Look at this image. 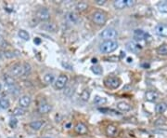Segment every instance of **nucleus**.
Returning a JSON list of instances; mask_svg holds the SVG:
<instances>
[{"label":"nucleus","instance_id":"nucleus-1","mask_svg":"<svg viewBox=\"0 0 167 138\" xmlns=\"http://www.w3.org/2000/svg\"><path fill=\"white\" fill-rule=\"evenodd\" d=\"M118 49V43L114 40H108V41H104L100 44L99 46V51L102 53L109 54L113 52Z\"/></svg>","mask_w":167,"mask_h":138},{"label":"nucleus","instance_id":"nucleus-2","mask_svg":"<svg viewBox=\"0 0 167 138\" xmlns=\"http://www.w3.org/2000/svg\"><path fill=\"white\" fill-rule=\"evenodd\" d=\"M100 37H102V39H104L105 41H108V40H113L114 38H116L117 37V31L114 28L109 27V28H106L104 29L102 33L100 34Z\"/></svg>","mask_w":167,"mask_h":138},{"label":"nucleus","instance_id":"nucleus-3","mask_svg":"<svg viewBox=\"0 0 167 138\" xmlns=\"http://www.w3.org/2000/svg\"><path fill=\"white\" fill-rule=\"evenodd\" d=\"M68 76L67 75H64V74H62L58 76V79L55 80V82L53 83L54 84V88L56 90H62L65 88V86L67 85L68 83Z\"/></svg>","mask_w":167,"mask_h":138},{"label":"nucleus","instance_id":"nucleus-4","mask_svg":"<svg viewBox=\"0 0 167 138\" xmlns=\"http://www.w3.org/2000/svg\"><path fill=\"white\" fill-rule=\"evenodd\" d=\"M104 83L110 89H117L120 87L122 81H121V80L117 78V76H109V78H107L104 80Z\"/></svg>","mask_w":167,"mask_h":138},{"label":"nucleus","instance_id":"nucleus-5","mask_svg":"<svg viewBox=\"0 0 167 138\" xmlns=\"http://www.w3.org/2000/svg\"><path fill=\"white\" fill-rule=\"evenodd\" d=\"M92 20L96 24L102 25L107 21V17H106V14L102 11H95L92 14Z\"/></svg>","mask_w":167,"mask_h":138},{"label":"nucleus","instance_id":"nucleus-6","mask_svg":"<svg viewBox=\"0 0 167 138\" xmlns=\"http://www.w3.org/2000/svg\"><path fill=\"white\" fill-rule=\"evenodd\" d=\"M35 17L43 22L48 21L50 19V12L48 9L45 8H41L35 12Z\"/></svg>","mask_w":167,"mask_h":138},{"label":"nucleus","instance_id":"nucleus-7","mask_svg":"<svg viewBox=\"0 0 167 138\" xmlns=\"http://www.w3.org/2000/svg\"><path fill=\"white\" fill-rule=\"evenodd\" d=\"M10 73L13 76H21L24 75L23 65L20 64H15L10 68Z\"/></svg>","mask_w":167,"mask_h":138},{"label":"nucleus","instance_id":"nucleus-8","mask_svg":"<svg viewBox=\"0 0 167 138\" xmlns=\"http://www.w3.org/2000/svg\"><path fill=\"white\" fill-rule=\"evenodd\" d=\"M134 37L136 39V40H148L149 38H151V37L144 32L143 30L141 29H136L134 31Z\"/></svg>","mask_w":167,"mask_h":138},{"label":"nucleus","instance_id":"nucleus-9","mask_svg":"<svg viewBox=\"0 0 167 138\" xmlns=\"http://www.w3.org/2000/svg\"><path fill=\"white\" fill-rule=\"evenodd\" d=\"M155 32L158 36L167 37V24L164 23H159L155 27Z\"/></svg>","mask_w":167,"mask_h":138},{"label":"nucleus","instance_id":"nucleus-10","mask_svg":"<svg viewBox=\"0 0 167 138\" xmlns=\"http://www.w3.org/2000/svg\"><path fill=\"white\" fill-rule=\"evenodd\" d=\"M51 109H52V106L48 103H45V102L39 104L37 107V111L40 114H48L51 111Z\"/></svg>","mask_w":167,"mask_h":138},{"label":"nucleus","instance_id":"nucleus-11","mask_svg":"<svg viewBox=\"0 0 167 138\" xmlns=\"http://www.w3.org/2000/svg\"><path fill=\"white\" fill-rule=\"evenodd\" d=\"M125 47H126V49L129 51L134 52V53L139 52L141 50V46L139 44H138L136 42H135V41H129V42H127L126 45H125Z\"/></svg>","mask_w":167,"mask_h":138},{"label":"nucleus","instance_id":"nucleus-12","mask_svg":"<svg viewBox=\"0 0 167 138\" xmlns=\"http://www.w3.org/2000/svg\"><path fill=\"white\" fill-rule=\"evenodd\" d=\"M31 103H32V98L29 95H22L19 99V104H20V107H22V108H27V107L30 106Z\"/></svg>","mask_w":167,"mask_h":138},{"label":"nucleus","instance_id":"nucleus-13","mask_svg":"<svg viewBox=\"0 0 167 138\" xmlns=\"http://www.w3.org/2000/svg\"><path fill=\"white\" fill-rule=\"evenodd\" d=\"M159 98V94L156 90H148L145 94V99L148 102H155Z\"/></svg>","mask_w":167,"mask_h":138},{"label":"nucleus","instance_id":"nucleus-14","mask_svg":"<svg viewBox=\"0 0 167 138\" xmlns=\"http://www.w3.org/2000/svg\"><path fill=\"white\" fill-rule=\"evenodd\" d=\"M116 107H117V108H118L120 111H123V112H128V111L131 110V105H130L128 103L124 102V101L117 103Z\"/></svg>","mask_w":167,"mask_h":138},{"label":"nucleus","instance_id":"nucleus-15","mask_svg":"<svg viewBox=\"0 0 167 138\" xmlns=\"http://www.w3.org/2000/svg\"><path fill=\"white\" fill-rule=\"evenodd\" d=\"M74 130H75V132H76L77 133H79V134H85L87 133L86 126L84 123H81V122H79V123H77L76 125H75Z\"/></svg>","mask_w":167,"mask_h":138},{"label":"nucleus","instance_id":"nucleus-16","mask_svg":"<svg viewBox=\"0 0 167 138\" xmlns=\"http://www.w3.org/2000/svg\"><path fill=\"white\" fill-rule=\"evenodd\" d=\"M67 19H68L69 22H71V23H72L74 24L78 23V22H79L78 15L75 13V12H73V11H71V12H69L67 14Z\"/></svg>","mask_w":167,"mask_h":138},{"label":"nucleus","instance_id":"nucleus-17","mask_svg":"<svg viewBox=\"0 0 167 138\" xmlns=\"http://www.w3.org/2000/svg\"><path fill=\"white\" fill-rule=\"evenodd\" d=\"M44 125V121L43 120H34L32 122H30V128H32L35 131H38L42 128V126Z\"/></svg>","mask_w":167,"mask_h":138},{"label":"nucleus","instance_id":"nucleus-18","mask_svg":"<svg viewBox=\"0 0 167 138\" xmlns=\"http://www.w3.org/2000/svg\"><path fill=\"white\" fill-rule=\"evenodd\" d=\"M43 29H45V31L50 32V33H55L57 31L58 27L54 23H48L43 25Z\"/></svg>","mask_w":167,"mask_h":138},{"label":"nucleus","instance_id":"nucleus-19","mask_svg":"<svg viewBox=\"0 0 167 138\" xmlns=\"http://www.w3.org/2000/svg\"><path fill=\"white\" fill-rule=\"evenodd\" d=\"M166 109H167V104L164 103V102L159 103V104H157L156 106H155V111H156V113H158V114H162V113H164V112L166 111Z\"/></svg>","mask_w":167,"mask_h":138},{"label":"nucleus","instance_id":"nucleus-20","mask_svg":"<svg viewBox=\"0 0 167 138\" xmlns=\"http://www.w3.org/2000/svg\"><path fill=\"white\" fill-rule=\"evenodd\" d=\"M3 80L5 81V85H8V86H15L16 85V81H15L14 78L12 76L9 75H4L3 76Z\"/></svg>","mask_w":167,"mask_h":138},{"label":"nucleus","instance_id":"nucleus-21","mask_svg":"<svg viewBox=\"0 0 167 138\" xmlns=\"http://www.w3.org/2000/svg\"><path fill=\"white\" fill-rule=\"evenodd\" d=\"M113 6L116 9H124L125 8H127L125 0H115L113 2Z\"/></svg>","mask_w":167,"mask_h":138},{"label":"nucleus","instance_id":"nucleus-22","mask_svg":"<svg viewBox=\"0 0 167 138\" xmlns=\"http://www.w3.org/2000/svg\"><path fill=\"white\" fill-rule=\"evenodd\" d=\"M55 80H56L55 76L51 73H48V74H45L44 76V81H45V84H52V83L55 82Z\"/></svg>","mask_w":167,"mask_h":138},{"label":"nucleus","instance_id":"nucleus-23","mask_svg":"<svg viewBox=\"0 0 167 138\" xmlns=\"http://www.w3.org/2000/svg\"><path fill=\"white\" fill-rule=\"evenodd\" d=\"M18 36L20 38H22V40H25V41H28L30 39V35L29 33L26 31L24 29H20L19 32H18Z\"/></svg>","mask_w":167,"mask_h":138},{"label":"nucleus","instance_id":"nucleus-24","mask_svg":"<svg viewBox=\"0 0 167 138\" xmlns=\"http://www.w3.org/2000/svg\"><path fill=\"white\" fill-rule=\"evenodd\" d=\"M9 105H10L9 101L7 98H5V97L0 98V107H1L2 109H8Z\"/></svg>","mask_w":167,"mask_h":138},{"label":"nucleus","instance_id":"nucleus-25","mask_svg":"<svg viewBox=\"0 0 167 138\" xmlns=\"http://www.w3.org/2000/svg\"><path fill=\"white\" fill-rule=\"evenodd\" d=\"M157 53L160 55H167V44H162L157 48Z\"/></svg>","mask_w":167,"mask_h":138},{"label":"nucleus","instance_id":"nucleus-26","mask_svg":"<svg viewBox=\"0 0 167 138\" xmlns=\"http://www.w3.org/2000/svg\"><path fill=\"white\" fill-rule=\"evenodd\" d=\"M25 113V110L24 108H22V107H16V108H14L13 111H12V114L14 117H20V116H22L24 115Z\"/></svg>","mask_w":167,"mask_h":138},{"label":"nucleus","instance_id":"nucleus-27","mask_svg":"<svg viewBox=\"0 0 167 138\" xmlns=\"http://www.w3.org/2000/svg\"><path fill=\"white\" fill-rule=\"evenodd\" d=\"M81 100L84 101V102H87L90 98V90L85 89L82 91V94H81Z\"/></svg>","mask_w":167,"mask_h":138},{"label":"nucleus","instance_id":"nucleus-28","mask_svg":"<svg viewBox=\"0 0 167 138\" xmlns=\"http://www.w3.org/2000/svg\"><path fill=\"white\" fill-rule=\"evenodd\" d=\"M106 132H107V134H108V135L113 136V135H115L116 133H117V128H116V126H114V125H109V126L107 127V130H106Z\"/></svg>","mask_w":167,"mask_h":138},{"label":"nucleus","instance_id":"nucleus-29","mask_svg":"<svg viewBox=\"0 0 167 138\" xmlns=\"http://www.w3.org/2000/svg\"><path fill=\"white\" fill-rule=\"evenodd\" d=\"M94 103L98 105H103L107 103V99L105 97H100V96H96L94 98Z\"/></svg>","mask_w":167,"mask_h":138},{"label":"nucleus","instance_id":"nucleus-30","mask_svg":"<svg viewBox=\"0 0 167 138\" xmlns=\"http://www.w3.org/2000/svg\"><path fill=\"white\" fill-rule=\"evenodd\" d=\"M157 9L160 12L162 13H166L167 12V3L166 2H160L157 4Z\"/></svg>","mask_w":167,"mask_h":138},{"label":"nucleus","instance_id":"nucleus-31","mask_svg":"<svg viewBox=\"0 0 167 138\" xmlns=\"http://www.w3.org/2000/svg\"><path fill=\"white\" fill-rule=\"evenodd\" d=\"M75 8H76L78 11H85L88 8V5L85 2H78L76 6H75Z\"/></svg>","mask_w":167,"mask_h":138},{"label":"nucleus","instance_id":"nucleus-32","mask_svg":"<svg viewBox=\"0 0 167 138\" xmlns=\"http://www.w3.org/2000/svg\"><path fill=\"white\" fill-rule=\"evenodd\" d=\"M19 53H15V51H4V56L8 59H10V58H14L18 56Z\"/></svg>","mask_w":167,"mask_h":138},{"label":"nucleus","instance_id":"nucleus-33","mask_svg":"<svg viewBox=\"0 0 167 138\" xmlns=\"http://www.w3.org/2000/svg\"><path fill=\"white\" fill-rule=\"evenodd\" d=\"M91 70H92V72L96 75H101L103 73V69L101 68V66L99 65H94L91 67Z\"/></svg>","mask_w":167,"mask_h":138},{"label":"nucleus","instance_id":"nucleus-34","mask_svg":"<svg viewBox=\"0 0 167 138\" xmlns=\"http://www.w3.org/2000/svg\"><path fill=\"white\" fill-rule=\"evenodd\" d=\"M9 126L11 127V128H16L17 127V125H18V119H16V118H11L10 119H9Z\"/></svg>","mask_w":167,"mask_h":138},{"label":"nucleus","instance_id":"nucleus-35","mask_svg":"<svg viewBox=\"0 0 167 138\" xmlns=\"http://www.w3.org/2000/svg\"><path fill=\"white\" fill-rule=\"evenodd\" d=\"M23 70H24V75H28L32 70V67L28 63H24L23 64Z\"/></svg>","mask_w":167,"mask_h":138},{"label":"nucleus","instance_id":"nucleus-36","mask_svg":"<svg viewBox=\"0 0 167 138\" xmlns=\"http://www.w3.org/2000/svg\"><path fill=\"white\" fill-rule=\"evenodd\" d=\"M73 91H74V89L73 88L72 89V87H67L65 89V90H64V94L67 95V96H71V95L73 94Z\"/></svg>","mask_w":167,"mask_h":138},{"label":"nucleus","instance_id":"nucleus-37","mask_svg":"<svg viewBox=\"0 0 167 138\" xmlns=\"http://www.w3.org/2000/svg\"><path fill=\"white\" fill-rule=\"evenodd\" d=\"M6 45H7V42L5 38L0 35V46H1V47H6Z\"/></svg>","mask_w":167,"mask_h":138},{"label":"nucleus","instance_id":"nucleus-38","mask_svg":"<svg viewBox=\"0 0 167 138\" xmlns=\"http://www.w3.org/2000/svg\"><path fill=\"white\" fill-rule=\"evenodd\" d=\"M164 119H158L156 121H155V125H162V124H164Z\"/></svg>","mask_w":167,"mask_h":138},{"label":"nucleus","instance_id":"nucleus-39","mask_svg":"<svg viewBox=\"0 0 167 138\" xmlns=\"http://www.w3.org/2000/svg\"><path fill=\"white\" fill-rule=\"evenodd\" d=\"M126 1V6H127V8L128 7H132V6H134L135 4V2L134 1V0H125Z\"/></svg>","mask_w":167,"mask_h":138},{"label":"nucleus","instance_id":"nucleus-40","mask_svg":"<svg viewBox=\"0 0 167 138\" xmlns=\"http://www.w3.org/2000/svg\"><path fill=\"white\" fill-rule=\"evenodd\" d=\"M105 3H106L105 0H97V1H96V4L99 5V6H103Z\"/></svg>","mask_w":167,"mask_h":138},{"label":"nucleus","instance_id":"nucleus-41","mask_svg":"<svg viewBox=\"0 0 167 138\" xmlns=\"http://www.w3.org/2000/svg\"><path fill=\"white\" fill-rule=\"evenodd\" d=\"M35 43H36V44H39V43H40V39H39L38 37H36V38L35 39Z\"/></svg>","mask_w":167,"mask_h":138},{"label":"nucleus","instance_id":"nucleus-42","mask_svg":"<svg viewBox=\"0 0 167 138\" xmlns=\"http://www.w3.org/2000/svg\"><path fill=\"white\" fill-rule=\"evenodd\" d=\"M92 62H93V63H97V60H96V59H93Z\"/></svg>","mask_w":167,"mask_h":138},{"label":"nucleus","instance_id":"nucleus-43","mask_svg":"<svg viewBox=\"0 0 167 138\" xmlns=\"http://www.w3.org/2000/svg\"><path fill=\"white\" fill-rule=\"evenodd\" d=\"M127 60H128V63H131V58H128Z\"/></svg>","mask_w":167,"mask_h":138},{"label":"nucleus","instance_id":"nucleus-44","mask_svg":"<svg viewBox=\"0 0 167 138\" xmlns=\"http://www.w3.org/2000/svg\"><path fill=\"white\" fill-rule=\"evenodd\" d=\"M1 89H2V86H1V84H0V91H1Z\"/></svg>","mask_w":167,"mask_h":138},{"label":"nucleus","instance_id":"nucleus-45","mask_svg":"<svg viewBox=\"0 0 167 138\" xmlns=\"http://www.w3.org/2000/svg\"><path fill=\"white\" fill-rule=\"evenodd\" d=\"M42 138H50V137H42Z\"/></svg>","mask_w":167,"mask_h":138},{"label":"nucleus","instance_id":"nucleus-46","mask_svg":"<svg viewBox=\"0 0 167 138\" xmlns=\"http://www.w3.org/2000/svg\"><path fill=\"white\" fill-rule=\"evenodd\" d=\"M8 138H14V137H8Z\"/></svg>","mask_w":167,"mask_h":138}]
</instances>
